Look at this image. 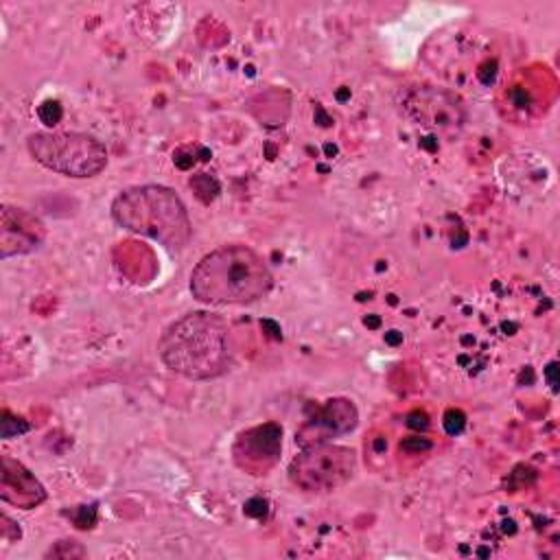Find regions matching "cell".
Masks as SVG:
<instances>
[{
  "instance_id": "obj_1",
  "label": "cell",
  "mask_w": 560,
  "mask_h": 560,
  "mask_svg": "<svg viewBox=\"0 0 560 560\" xmlns=\"http://www.w3.org/2000/svg\"><path fill=\"white\" fill-rule=\"evenodd\" d=\"M162 363L190 381H208L225 374L232 365L234 346L223 317L208 311H192L171 322L160 341Z\"/></svg>"
},
{
  "instance_id": "obj_2",
  "label": "cell",
  "mask_w": 560,
  "mask_h": 560,
  "mask_svg": "<svg viewBox=\"0 0 560 560\" xmlns=\"http://www.w3.org/2000/svg\"><path fill=\"white\" fill-rule=\"evenodd\" d=\"M273 287L265 258L247 245L232 243L208 252L190 273V293L208 306L252 304Z\"/></svg>"
},
{
  "instance_id": "obj_3",
  "label": "cell",
  "mask_w": 560,
  "mask_h": 560,
  "mask_svg": "<svg viewBox=\"0 0 560 560\" xmlns=\"http://www.w3.org/2000/svg\"><path fill=\"white\" fill-rule=\"evenodd\" d=\"M109 212L120 228L149 236L168 249L186 247L192 234L188 210L168 186H129L114 197Z\"/></svg>"
},
{
  "instance_id": "obj_4",
  "label": "cell",
  "mask_w": 560,
  "mask_h": 560,
  "mask_svg": "<svg viewBox=\"0 0 560 560\" xmlns=\"http://www.w3.org/2000/svg\"><path fill=\"white\" fill-rule=\"evenodd\" d=\"M35 162L68 177H94L107 164V149L101 140L79 131H37L26 140Z\"/></svg>"
},
{
  "instance_id": "obj_5",
  "label": "cell",
  "mask_w": 560,
  "mask_h": 560,
  "mask_svg": "<svg viewBox=\"0 0 560 560\" xmlns=\"http://www.w3.org/2000/svg\"><path fill=\"white\" fill-rule=\"evenodd\" d=\"M357 472V451L332 442H315L302 448L289 464V479L304 492H332Z\"/></svg>"
},
{
  "instance_id": "obj_6",
  "label": "cell",
  "mask_w": 560,
  "mask_h": 560,
  "mask_svg": "<svg viewBox=\"0 0 560 560\" xmlns=\"http://www.w3.org/2000/svg\"><path fill=\"white\" fill-rule=\"evenodd\" d=\"M400 112L435 133H457L466 120V109L453 92L427 83L400 90Z\"/></svg>"
},
{
  "instance_id": "obj_7",
  "label": "cell",
  "mask_w": 560,
  "mask_h": 560,
  "mask_svg": "<svg viewBox=\"0 0 560 560\" xmlns=\"http://www.w3.org/2000/svg\"><path fill=\"white\" fill-rule=\"evenodd\" d=\"M282 451V429L276 422L252 427L243 431L234 446L232 459L247 475H267Z\"/></svg>"
},
{
  "instance_id": "obj_8",
  "label": "cell",
  "mask_w": 560,
  "mask_h": 560,
  "mask_svg": "<svg viewBox=\"0 0 560 560\" xmlns=\"http://www.w3.org/2000/svg\"><path fill=\"white\" fill-rule=\"evenodd\" d=\"M357 422H359V411L352 400L328 398L326 402L315 407L311 416H306L295 440L302 446H308L315 442H330V438L350 433L357 427Z\"/></svg>"
},
{
  "instance_id": "obj_9",
  "label": "cell",
  "mask_w": 560,
  "mask_h": 560,
  "mask_svg": "<svg viewBox=\"0 0 560 560\" xmlns=\"http://www.w3.org/2000/svg\"><path fill=\"white\" fill-rule=\"evenodd\" d=\"M46 236L44 223L24 208L2 206L0 217V256L7 260L11 256L28 254L42 245Z\"/></svg>"
},
{
  "instance_id": "obj_10",
  "label": "cell",
  "mask_w": 560,
  "mask_h": 560,
  "mask_svg": "<svg viewBox=\"0 0 560 560\" xmlns=\"http://www.w3.org/2000/svg\"><path fill=\"white\" fill-rule=\"evenodd\" d=\"M0 497L7 503H13L22 510H31L46 499V490L28 468H24L20 462L4 455L2 457Z\"/></svg>"
},
{
  "instance_id": "obj_11",
  "label": "cell",
  "mask_w": 560,
  "mask_h": 560,
  "mask_svg": "<svg viewBox=\"0 0 560 560\" xmlns=\"http://www.w3.org/2000/svg\"><path fill=\"white\" fill-rule=\"evenodd\" d=\"M37 114H39L42 122H46V125H57L59 118H61V105H59L57 101H46V103L39 105Z\"/></svg>"
},
{
  "instance_id": "obj_12",
  "label": "cell",
  "mask_w": 560,
  "mask_h": 560,
  "mask_svg": "<svg viewBox=\"0 0 560 560\" xmlns=\"http://www.w3.org/2000/svg\"><path fill=\"white\" fill-rule=\"evenodd\" d=\"M13 420H15V418H11V416H9V411H4V413H2V438H4V440L13 438V435H18V433H24V431L28 429V424H26V422H22V420L13 422Z\"/></svg>"
},
{
  "instance_id": "obj_13",
  "label": "cell",
  "mask_w": 560,
  "mask_h": 560,
  "mask_svg": "<svg viewBox=\"0 0 560 560\" xmlns=\"http://www.w3.org/2000/svg\"><path fill=\"white\" fill-rule=\"evenodd\" d=\"M464 427V416L455 409H451L446 416H444V429L453 435V433H459Z\"/></svg>"
},
{
  "instance_id": "obj_14",
  "label": "cell",
  "mask_w": 560,
  "mask_h": 560,
  "mask_svg": "<svg viewBox=\"0 0 560 560\" xmlns=\"http://www.w3.org/2000/svg\"><path fill=\"white\" fill-rule=\"evenodd\" d=\"M545 374H547V381H549V385H551V389H558V385H556V361H551L549 365H547V370H545Z\"/></svg>"
}]
</instances>
